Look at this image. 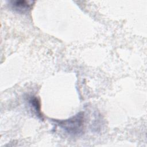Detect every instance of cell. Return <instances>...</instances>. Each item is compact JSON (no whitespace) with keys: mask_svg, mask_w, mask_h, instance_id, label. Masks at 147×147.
Returning <instances> with one entry per match:
<instances>
[{"mask_svg":"<svg viewBox=\"0 0 147 147\" xmlns=\"http://www.w3.org/2000/svg\"><path fill=\"white\" fill-rule=\"evenodd\" d=\"M84 121V113L79 112L68 119L56 120L55 122L68 134L72 136H78L83 133Z\"/></svg>","mask_w":147,"mask_h":147,"instance_id":"obj_1","label":"cell"},{"mask_svg":"<svg viewBox=\"0 0 147 147\" xmlns=\"http://www.w3.org/2000/svg\"><path fill=\"white\" fill-rule=\"evenodd\" d=\"M13 9L18 13H24L30 10L32 7V2L28 1H14L10 2Z\"/></svg>","mask_w":147,"mask_h":147,"instance_id":"obj_2","label":"cell"},{"mask_svg":"<svg viewBox=\"0 0 147 147\" xmlns=\"http://www.w3.org/2000/svg\"><path fill=\"white\" fill-rule=\"evenodd\" d=\"M30 105L33 106L34 108V110L36 111V113L41 116V113H40V104L39 100L36 98V97L31 98L29 100Z\"/></svg>","mask_w":147,"mask_h":147,"instance_id":"obj_3","label":"cell"}]
</instances>
